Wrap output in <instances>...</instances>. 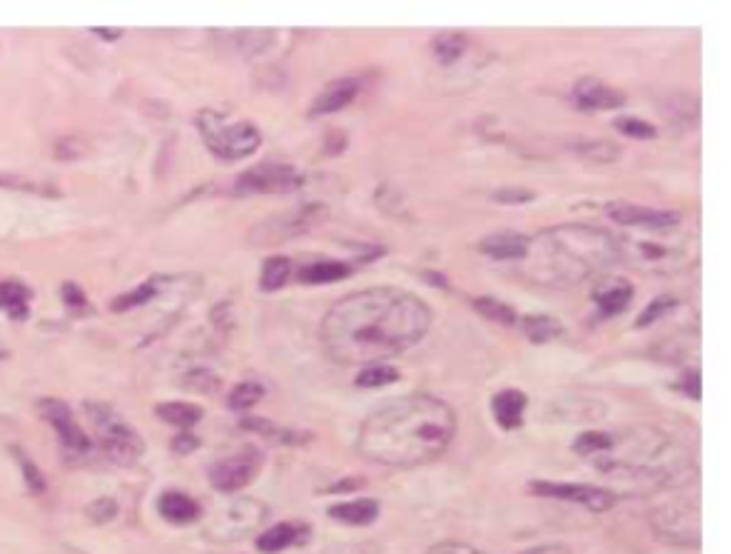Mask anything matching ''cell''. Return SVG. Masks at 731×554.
Wrapping results in <instances>:
<instances>
[{
  "instance_id": "6da1fadb",
  "label": "cell",
  "mask_w": 731,
  "mask_h": 554,
  "mask_svg": "<svg viewBox=\"0 0 731 554\" xmlns=\"http://www.w3.org/2000/svg\"><path fill=\"white\" fill-rule=\"evenodd\" d=\"M432 326L426 300L412 292L375 286L340 297L320 323L326 355L343 366H375L417 346Z\"/></svg>"
},
{
  "instance_id": "7a4b0ae2",
  "label": "cell",
  "mask_w": 731,
  "mask_h": 554,
  "mask_svg": "<svg viewBox=\"0 0 731 554\" xmlns=\"http://www.w3.org/2000/svg\"><path fill=\"white\" fill-rule=\"evenodd\" d=\"M455 432V409L420 392L397 397L366 417L357 432V452L389 469H415L443 455Z\"/></svg>"
},
{
  "instance_id": "3957f363",
  "label": "cell",
  "mask_w": 731,
  "mask_h": 554,
  "mask_svg": "<svg viewBox=\"0 0 731 554\" xmlns=\"http://www.w3.org/2000/svg\"><path fill=\"white\" fill-rule=\"evenodd\" d=\"M617 263V240L606 229L569 223L540 232L523 258V275L537 286L569 289Z\"/></svg>"
},
{
  "instance_id": "277c9868",
  "label": "cell",
  "mask_w": 731,
  "mask_h": 554,
  "mask_svg": "<svg viewBox=\"0 0 731 554\" xmlns=\"http://www.w3.org/2000/svg\"><path fill=\"white\" fill-rule=\"evenodd\" d=\"M614 240H617V260L649 275H674L686 266V260L692 255V238L680 232V226L649 229L640 235H623Z\"/></svg>"
},
{
  "instance_id": "5b68a950",
  "label": "cell",
  "mask_w": 731,
  "mask_h": 554,
  "mask_svg": "<svg viewBox=\"0 0 731 554\" xmlns=\"http://www.w3.org/2000/svg\"><path fill=\"white\" fill-rule=\"evenodd\" d=\"M198 132L218 160L235 163L249 158L260 146V129L249 120H226L218 112H200Z\"/></svg>"
},
{
  "instance_id": "8992f818",
  "label": "cell",
  "mask_w": 731,
  "mask_h": 554,
  "mask_svg": "<svg viewBox=\"0 0 731 554\" xmlns=\"http://www.w3.org/2000/svg\"><path fill=\"white\" fill-rule=\"evenodd\" d=\"M83 409H86V415L92 420V429L98 435L103 455L109 457V460H115L120 466H129V463H135L143 455V440H140V435L112 406L92 400Z\"/></svg>"
},
{
  "instance_id": "52a82bcc",
  "label": "cell",
  "mask_w": 731,
  "mask_h": 554,
  "mask_svg": "<svg viewBox=\"0 0 731 554\" xmlns=\"http://www.w3.org/2000/svg\"><path fill=\"white\" fill-rule=\"evenodd\" d=\"M266 517H269L266 503H260L255 497H238L212 515V520L206 523V532L215 540H243V537L255 535L266 523Z\"/></svg>"
},
{
  "instance_id": "ba28073f",
  "label": "cell",
  "mask_w": 731,
  "mask_h": 554,
  "mask_svg": "<svg viewBox=\"0 0 731 554\" xmlns=\"http://www.w3.org/2000/svg\"><path fill=\"white\" fill-rule=\"evenodd\" d=\"M654 535L674 546H700V512L697 506L686 500H672L660 509H654L652 517Z\"/></svg>"
},
{
  "instance_id": "9c48e42d",
  "label": "cell",
  "mask_w": 731,
  "mask_h": 554,
  "mask_svg": "<svg viewBox=\"0 0 731 554\" xmlns=\"http://www.w3.org/2000/svg\"><path fill=\"white\" fill-rule=\"evenodd\" d=\"M38 412L43 415V420L55 429V435H58L60 440V452H63V457H66L69 463H75L80 457L89 455L92 443H89L86 432L75 423L72 409H69L63 400H58V397H43L38 403Z\"/></svg>"
},
{
  "instance_id": "30bf717a",
  "label": "cell",
  "mask_w": 731,
  "mask_h": 554,
  "mask_svg": "<svg viewBox=\"0 0 731 554\" xmlns=\"http://www.w3.org/2000/svg\"><path fill=\"white\" fill-rule=\"evenodd\" d=\"M323 215H326L323 206H300L297 212L277 215V218H269L266 223H260L255 232H252V240L255 243H286V240H292L295 235L312 232L317 223H323Z\"/></svg>"
},
{
  "instance_id": "8fae6325",
  "label": "cell",
  "mask_w": 731,
  "mask_h": 554,
  "mask_svg": "<svg viewBox=\"0 0 731 554\" xmlns=\"http://www.w3.org/2000/svg\"><path fill=\"white\" fill-rule=\"evenodd\" d=\"M537 497H557V500H574L580 506H586L589 512L600 515V512H609L617 497L606 489H594V486H583V483H554V480H534L532 486Z\"/></svg>"
},
{
  "instance_id": "7c38bea8",
  "label": "cell",
  "mask_w": 731,
  "mask_h": 554,
  "mask_svg": "<svg viewBox=\"0 0 731 554\" xmlns=\"http://www.w3.org/2000/svg\"><path fill=\"white\" fill-rule=\"evenodd\" d=\"M292 183H297V172L292 166H283V163H260V166L243 172L235 180V192H238L240 198H246V195H263V192H275V189H289Z\"/></svg>"
},
{
  "instance_id": "4fadbf2b",
  "label": "cell",
  "mask_w": 731,
  "mask_h": 554,
  "mask_svg": "<svg viewBox=\"0 0 731 554\" xmlns=\"http://www.w3.org/2000/svg\"><path fill=\"white\" fill-rule=\"evenodd\" d=\"M257 466H260V457L252 455V452L229 457V460H220L218 466L209 472V483H212L218 492H223V495H232V492L246 489V486L255 480Z\"/></svg>"
},
{
  "instance_id": "5bb4252c",
  "label": "cell",
  "mask_w": 731,
  "mask_h": 554,
  "mask_svg": "<svg viewBox=\"0 0 731 554\" xmlns=\"http://www.w3.org/2000/svg\"><path fill=\"white\" fill-rule=\"evenodd\" d=\"M609 218L620 226L640 229V232L680 226L677 212H660V209H646V206H634V203H609Z\"/></svg>"
},
{
  "instance_id": "9a60e30c",
  "label": "cell",
  "mask_w": 731,
  "mask_h": 554,
  "mask_svg": "<svg viewBox=\"0 0 731 554\" xmlns=\"http://www.w3.org/2000/svg\"><path fill=\"white\" fill-rule=\"evenodd\" d=\"M574 106L583 112H606V109H620L626 106V92L614 89L609 83L597 78H583L574 83L572 89Z\"/></svg>"
},
{
  "instance_id": "2e32d148",
  "label": "cell",
  "mask_w": 731,
  "mask_h": 554,
  "mask_svg": "<svg viewBox=\"0 0 731 554\" xmlns=\"http://www.w3.org/2000/svg\"><path fill=\"white\" fill-rule=\"evenodd\" d=\"M357 92H360V80L357 78H340V80H332L320 95L315 98L312 103V109H309V115L312 118H320V115H335L340 109H346L352 100L357 98Z\"/></svg>"
},
{
  "instance_id": "e0dca14e",
  "label": "cell",
  "mask_w": 731,
  "mask_h": 554,
  "mask_svg": "<svg viewBox=\"0 0 731 554\" xmlns=\"http://www.w3.org/2000/svg\"><path fill=\"white\" fill-rule=\"evenodd\" d=\"M529 243H532V238H526V235L497 232V235H489V238L480 240L477 249L494 260H523L529 255Z\"/></svg>"
},
{
  "instance_id": "ac0fdd59",
  "label": "cell",
  "mask_w": 731,
  "mask_h": 554,
  "mask_svg": "<svg viewBox=\"0 0 731 554\" xmlns=\"http://www.w3.org/2000/svg\"><path fill=\"white\" fill-rule=\"evenodd\" d=\"M526 406H529V397L517 389H503L492 397V415L497 420L500 429H517L523 423V415H526Z\"/></svg>"
},
{
  "instance_id": "d6986e66",
  "label": "cell",
  "mask_w": 731,
  "mask_h": 554,
  "mask_svg": "<svg viewBox=\"0 0 731 554\" xmlns=\"http://www.w3.org/2000/svg\"><path fill=\"white\" fill-rule=\"evenodd\" d=\"M632 295V286L626 280H603V283H597L592 289L594 303L600 306V315L603 317L620 315L629 306Z\"/></svg>"
},
{
  "instance_id": "ffe728a7",
  "label": "cell",
  "mask_w": 731,
  "mask_h": 554,
  "mask_svg": "<svg viewBox=\"0 0 731 554\" xmlns=\"http://www.w3.org/2000/svg\"><path fill=\"white\" fill-rule=\"evenodd\" d=\"M309 535V529L303 523H277L272 529H266L263 535L257 537V552L263 554H277L295 543H303Z\"/></svg>"
},
{
  "instance_id": "44dd1931",
  "label": "cell",
  "mask_w": 731,
  "mask_h": 554,
  "mask_svg": "<svg viewBox=\"0 0 731 554\" xmlns=\"http://www.w3.org/2000/svg\"><path fill=\"white\" fill-rule=\"evenodd\" d=\"M158 512L163 520L175 523V526H186V523H195L200 517V506L183 492H166L158 500Z\"/></svg>"
},
{
  "instance_id": "7402d4cb",
  "label": "cell",
  "mask_w": 731,
  "mask_h": 554,
  "mask_svg": "<svg viewBox=\"0 0 731 554\" xmlns=\"http://www.w3.org/2000/svg\"><path fill=\"white\" fill-rule=\"evenodd\" d=\"M377 512H380V506H377V500L372 497H360V500H349V503H337L329 509V517L335 520V523H346V526H369V523H375L377 520Z\"/></svg>"
},
{
  "instance_id": "603a6c76",
  "label": "cell",
  "mask_w": 731,
  "mask_h": 554,
  "mask_svg": "<svg viewBox=\"0 0 731 554\" xmlns=\"http://www.w3.org/2000/svg\"><path fill=\"white\" fill-rule=\"evenodd\" d=\"M29 300L32 289L23 286L20 280H0V312L12 320H26L29 317Z\"/></svg>"
},
{
  "instance_id": "cb8c5ba5",
  "label": "cell",
  "mask_w": 731,
  "mask_h": 554,
  "mask_svg": "<svg viewBox=\"0 0 731 554\" xmlns=\"http://www.w3.org/2000/svg\"><path fill=\"white\" fill-rule=\"evenodd\" d=\"M155 415L169 423V426H178V429H192L203 417V409L195 403H183V400H172V403H160L155 409Z\"/></svg>"
},
{
  "instance_id": "d4e9b609",
  "label": "cell",
  "mask_w": 731,
  "mask_h": 554,
  "mask_svg": "<svg viewBox=\"0 0 731 554\" xmlns=\"http://www.w3.org/2000/svg\"><path fill=\"white\" fill-rule=\"evenodd\" d=\"M352 275V269L346 266V263H340V260H317V263H309V266H303L297 277L303 280V283H335V280H343V277Z\"/></svg>"
},
{
  "instance_id": "484cf974",
  "label": "cell",
  "mask_w": 731,
  "mask_h": 554,
  "mask_svg": "<svg viewBox=\"0 0 731 554\" xmlns=\"http://www.w3.org/2000/svg\"><path fill=\"white\" fill-rule=\"evenodd\" d=\"M463 52H466V35H460V32H440L432 40V55L443 66L457 63V60L463 58Z\"/></svg>"
},
{
  "instance_id": "4316f807",
  "label": "cell",
  "mask_w": 731,
  "mask_h": 554,
  "mask_svg": "<svg viewBox=\"0 0 731 554\" xmlns=\"http://www.w3.org/2000/svg\"><path fill=\"white\" fill-rule=\"evenodd\" d=\"M292 277V260L289 258H269L260 269V289L263 292H277L286 286V280Z\"/></svg>"
},
{
  "instance_id": "83f0119b",
  "label": "cell",
  "mask_w": 731,
  "mask_h": 554,
  "mask_svg": "<svg viewBox=\"0 0 731 554\" xmlns=\"http://www.w3.org/2000/svg\"><path fill=\"white\" fill-rule=\"evenodd\" d=\"M523 335L529 337L532 343H549L554 337L563 335V326L546 315H529L523 320Z\"/></svg>"
},
{
  "instance_id": "f1b7e54d",
  "label": "cell",
  "mask_w": 731,
  "mask_h": 554,
  "mask_svg": "<svg viewBox=\"0 0 731 554\" xmlns=\"http://www.w3.org/2000/svg\"><path fill=\"white\" fill-rule=\"evenodd\" d=\"M155 295H158V280H146V283H140L138 289H132V292H126V295L115 297V300H112V312H129V309L146 306Z\"/></svg>"
},
{
  "instance_id": "f546056e",
  "label": "cell",
  "mask_w": 731,
  "mask_h": 554,
  "mask_svg": "<svg viewBox=\"0 0 731 554\" xmlns=\"http://www.w3.org/2000/svg\"><path fill=\"white\" fill-rule=\"evenodd\" d=\"M574 152L589 163H614L620 160V149L609 143V140H589V143H577Z\"/></svg>"
},
{
  "instance_id": "4dcf8cb0",
  "label": "cell",
  "mask_w": 731,
  "mask_h": 554,
  "mask_svg": "<svg viewBox=\"0 0 731 554\" xmlns=\"http://www.w3.org/2000/svg\"><path fill=\"white\" fill-rule=\"evenodd\" d=\"M400 372L392 369V366H386V363H375V366H366L360 377H357L355 383L360 389H380V386H389V383H395Z\"/></svg>"
},
{
  "instance_id": "1f68e13d",
  "label": "cell",
  "mask_w": 731,
  "mask_h": 554,
  "mask_svg": "<svg viewBox=\"0 0 731 554\" xmlns=\"http://www.w3.org/2000/svg\"><path fill=\"white\" fill-rule=\"evenodd\" d=\"M263 397V386L257 383V380H243L238 383L235 389H232V395H229V409H235V412H243V409H252L257 400Z\"/></svg>"
},
{
  "instance_id": "d6a6232c",
  "label": "cell",
  "mask_w": 731,
  "mask_h": 554,
  "mask_svg": "<svg viewBox=\"0 0 731 554\" xmlns=\"http://www.w3.org/2000/svg\"><path fill=\"white\" fill-rule=\"evenodd\" d=\"M475 309L483 317H489L494 323H503V326H512L514 320H517L512 306H509V303H500V300H494V297H477Z\"/></svg>"
},
{
  "instance_id": "836d02e7",
  "label": "cell",
  "mask_w": 731,
  "mask_h": 554,
  "mask_svg": "<svg viewBox=\"0 0 731 554\" xmlns=\"http://www.w3.org/2000/svg\"><path fill=\"white\" fill-rule=\"evenodd\" d=\"M272 35H275V32H269V29H260V32H232V40L238 43L240 52L249 58V55L263 52V49L272 43Z\"/></svg>"
},
{
  "instance_id": "e575fe53",
  "label": "cell",
  "mask_w": 731,
  "mask_h": 554,
  "mask_svg": "<svg viewBox=\"0 0 731 554\" xmlns=\"http://www.w3.org/2000/svg\"><path fill=\"white\" fill-rule=\"evenodd\" d=\"M12 452H15V457H18L20 472H23V480H26V489H29L32 495H43V492H46V480H43V475H40L38 466L29 460V455H26L20 446H15Z\"/></svg>"
},
{
  "instance_id": "d590c367",
  "label": "cell",
  "mask_w": 731,
  "mask_h": 554,
  "mask_svg": "<svg viewBox=\"0 0 731 554\" xmlns=\"http://www.w3.org/2000/svg\"><path fill=\"white\" fill-rule=\"evenodd\" d=\"M243 429L249 432H260V435L272 437V440H283V443H297V440H309V435H297V432H286V429H277L269 420H243Z\"/></svg>"
},
{
  "instance_id": "8d00e7d4",
  "label": "cell",
  "mask_w": 731,
  "mask_h": 554,
  "mask_svg": "<svg viewBox=\"0 0 731 554\" xmlns=\"http://www.w3.org/2000/svg\"><path fill=\"white\" fill-rule=\"evenodd\" d=\"M623 135H629L634 140H652L657 138V129H654L652 123H646V120L640 118H620L614 123Z\"/></svg>"
},
{
  "instance_id": "74e56055",
  "label": "cell",
  "mask_w": 731,
  "mask_h": 554,
  "mask_svg": "<svg viewBox=\"0 0 731 554\" xmlns=\"http://www.w3.org/2000/svg\"><path fill=\"white\" fill-rule=\"evenodd\" d=\"M86 515H89L92 523H109V520H115V515H118V503L112 497H100V500L86 506Z\"/></svg>"
},
{
  "instance_id": "f35d334b",
  "label": "cell",
  "mask_w": 731,
  "mask_h": 554,
  "mask_svg": "<svg viewBox=\"0 0 731 554\" xmlns=\"http://www.w3.org/2000/svg\"><path fill=\"white\" fill-rule=\"evenodd\" d=\"M60 295H63V303L69 306V312H75V315H89V300H86V295L80 292L78 283H63Z\"/></svg>"
},
{
  "instance_id": "ab89813d",
  "label": "cell",
  "mask_w": 731,
  "mask_h": 554,
  "mask_svg": "<svg viewBox=\"0 0 731 554\" xmlns=\"http://www.w3.org/2000/svg\"><path fill=\"white\" fill-rule=\"evenodd\" d=\"M672 306H674L672 297H657V300H652V303L646 306V312L637 317V329H646V326H652L654 320H660V317L666 315V312H669Z\"/></svg>"
},
{
  "instance_id": "60d3db41",
  "label": "cell",
  "mask_w": 731,
  "mask_h": 554,
  "mask_svg": "<svg viewBox=\"0 0 731 554\" xmlns=\"http://www.w3.org/2000/svg\"><path fill=\"white\" fill-rule=\"evenodd\" d=\"M0 189H18V192H49L46 186H40L35 180L15 175V172H0Z\"/></svg>"
},
{
  "instance_id": "b9f144b4",
  "label": "cell",
  "mask_w": 731,
  "mask_h": 554,
  "mask_svg": "<svg viewBox=\"0 0 731 554\" xmlns=\"http://www.w3.org/2000/svg\"><path fill=\"white\" fill-rule=\"evenodd\" d=\"M183 383L189 389H195V392H215L218 389V377L212 375V372H192Z\"/></svg>"
},
{
  "instance_id": "7bdbcfd3",
  "label": "cell",
  "mask_w": 731,
  "mask_h": 554,
  "mask_svg": "<svg viewBox=\"0 0 731 554\" xmlns=\"http://www.w3.org/2000/svg\"><path fill=\"white\" fill-rule=\"evenodd\" d=\"M492 198L497 203H529V200H534V195L529 189H500V192H494Z\"/></svg>"
},
{
  "instance_id": "ee69618b",
  "label": "cell",
  "mask_w": 731,
  "mask_h": 554,
  "mask_svg": "<svg viewBox=\"0 0 731 554\" xmlns=\"http://www.w3.org/2000/svg\"><path fill=\"white\" fill-rule=\"evenodd\" d=\"M426 554H483L472 549V546H466V543H440L435 549H429Z\"/></svg>"
},
{
  "instance_id": "f6af8a7d",
  "label": "cell",
  "mask_w": 731,
  "mask_h": 554,
  "mask_svg": "<svg viewBox=\"0 0 731 554\" xmlns=\"http://www.w3.org/2000/svg\"><path fill=\"white\" fill-rule=\"evenodd\" d=\"M677 389L680 392H686V395L692 397V400H700V375L692 372V375H686L680 383H677Z\"/></svg>"
},
{
  "instance_id": "bcb514c9",
  "label": "cell",
  "mask_w": 731,
  "mask_h": 554,
  "mask_svg": "<svg viewBox=\"0 0 731 554\" xmlns=\"http://www.w3.org/2000/svg\"><path fill=\"white\" fill-rule=\"evenodd\" d=\"M198 437H192V435H183V437H175L172 440V449L178 452V455H189V452H195L198 449Z\"/></svg>"
},
{
  "instance_id": "7dc6e473",
  "label": "cell",
  "mask_w": 731,
  "mask_h": 554,
  "mask_svg": "<svg viewBox=\"0 0 731 554\" xmlns=\"http://www.w3.org/2000/svg\"><path fill=\"white\" fill-rule=\"evenodd\" d=\"M523 554H572V549L563 546V543H549V546H537V549H529Z\"/></svg>"
},
{
  "instance_id": "c3c4849f",
  "label": "cell",
  "mask_w": 731,
  "mask_h": 554,
  "mask_svg": "<svg viewBox=\"0 0 731 554\" xmlns=\"http://www.w3.org/2000/svg\"><path fill=\"white\" fill-rule=\"evenodd\" d=\"M95 35H100V38H106V40H118L123 32L120 29H92Z\"/></svg>"
},
{
  "instance_id": "681fc988",
  "label": "cell",
  "mask_w": 731,
  "mask_h": 554,
  "mask_svg": "<svg viewBox=\"0 0 731 554\" xmlns=\"http://www.w3.org/2000/svg\"><path fill=\"white\" fill-rule=\"evenodd\" d=\"M0 357H3V352H0Z\"/></svg>"
}]
</instances>
